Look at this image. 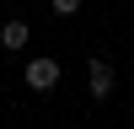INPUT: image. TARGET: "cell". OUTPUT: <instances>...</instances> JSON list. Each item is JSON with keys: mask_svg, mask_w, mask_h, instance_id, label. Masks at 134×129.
Segmentation results:
<instances>
[{"mask_svg": "<svg viewBox=\"0 0 134 129\" xmlns=\"http://www.w3.org/2000/svg\"><path fill=\"white\" fill-rule=\"evenodd\" d=\"M113 64L107 59H86V86H91V102H107V97H113Z\"/></svg>", "mask_w": 134, "mask_h": 129, "instance_id": "1", "label": "cell"}, {"mask_svg": "<svg viewBox=\"0 0 134 129\" xmlns=\"http://www.w3.org/2000/svg\"><path fill=\"white\" fill-rule=\"evenodd\" d=\"M21 75H27L32 92H54L64 70H59V59H27V70H21Z\"/></svg>", "mask_w": 134, "mask_h": 129, "instance_id": "2", "label": "cell"}, {"mask_svg": "<svg viewBox=\"0 0 134 129\" xmlns=\"http://www.w3.org/2000/svg\"><path fill=\"white\" fill-rule=\"evenodd\" d=\"M27 38H32V27H27V22H5V27H0V43H5L11 54H16V49H27Z\"/></svg>", "mask_w": 134, "mask_h": 129, "instance_id": "3", "label": "cell"}, {"mask_svg": "<svg viewBox=\"0 0 134 129\" xmlns=\"http://www.w3.org/2000/svg\"><path fill=\"white\" fill-rule=\"evenodd\" d=\"M54 11H59V16H75V11H81V0H48Z\"/></svg>", "mask_w": 134, "mask_h": 129, "instance_id": "4", "label": "cell"}]
</instances>
